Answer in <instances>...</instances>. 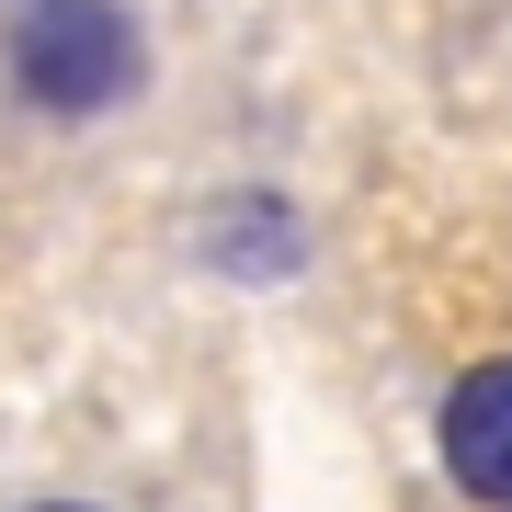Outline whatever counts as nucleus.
<instances>
[{
  "mask_svg": "<svg viewBox=\"0 0 512 512\" xmlns=\"http://www.w3.org/2000/svg\"><path fill=\"white\" fill-rule=\"evenodd\" d=\"M0 92L35 126H103L148 92V12L137 0H12Z\"/></svg>",
  "mask_w": 512,
  "mask_h": 512,
  "instance_id": "nucleus-1",
  "label": "nucleus"
},
{
  "mask_svg": "<svg viewBox=\"0 0 512 512\" xmlns=\"http://www.w3.org/2000/svg\"><path fill=\"white\" fill-rule=\"evenodd\" d=\"M433 456H444V478H456L478 512H512V353H490V365H467L444 387Z\"/></svg>",
  "mask_w": 512,
  "mask_h": 512,
  "instance_id": "nucleus-2",
  "label": "nucleus"
},
{
  "mask_svg": "<svg viewBox=\"0 0 512 512\" xmlns=\"http://www.w3.org/2000/svg\"><path fill=\"white\" fill-rule=\"evenodd\" d=\"M194 262L228 274V285H296V274H308V217H296V194L228 183V194L194 217Z\"/></svg>",
  "mask_w": 512,
  "mask_h": 512,
  "instance_id": "nucleus-3",
  "label": "nucleus"
},
{
  "mask_svg": "<svg viewBox=\"0 0 512 512\" xmlns=\"http://www.w3.org/2000/svg\"><path fill=\"white\" fill-rule=\"evenodd\" d=\"M35 512H103V501H35Z\"/></svg>",
  "mask_w": 512,
  "mask_h": 512,
  "instance_id": "nucleus-4",
  "label": "nucleus"
}]
</instances>
